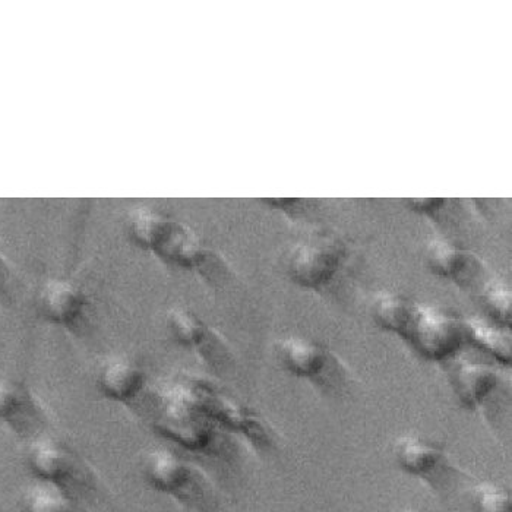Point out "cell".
Listing matches in <instances>:
<instances>
[{
    "label": "cell",
    "mask_w": 512,
    "mask_h": 512,
    "mask_svg": "<svg viewBox=\"0 0 512 512\" xmlns=\"http://www.w3.org/2000/svg\"><path fill=\"white\" fill-rule=\"evenodd\" d=\"M485 311L491 316L495 325L511 330L512 295L511 290L499 281H488L482 289Z\"/></svg>",
    "instance_id": "ac0fdd59"
},
{
    "label": "cell",
    "mask_w": 512,
    "mask_h": 512,
    "mask_svg": "<svg viewBox=\"0 0 512 512\" xmlns=\"http://www.w3.org/2000/svg\"><path fill=\"white\" fill-rule=\"evenodd\" d=\"M180 379L191 391L198 406L218 428H226L243 435L258 450H267L273 444L270 429L259 419L258 414L224 391L220 385L197 375H183Z\"/></svg>",
    "instance_id": "7a4b0ae2"
},
{
    "label": "cell",
    "mask_w": 512,
    "mask_h": 512,
    "mask_svg": "<svg viewBox=\"0 0 512 512\" xmlns=\"http://www.w3.org/2000/svg\"><path fill=\"white\" fill-rule=\"evenodd\" d=\"M395 463L404 473L422 480L436 492L450 488L458 470L444 445L422 435H403L395 439Z\"/></svg>",
    "instance_id": "52a82bcc"
},
{
    "label": "cell",
    "mask_w": 512,
    "mask_h": 512,
    "mask_svg": "<svg viewBox=\"0 0 512 512\" xmlns=\"http://www.w3.org/2000/svg\"><path fill=\"white\" fill-rule=\"evenodd\" d=\"M90 297L77 283L65 278L46 281L39 293V309L44 319L74 330L87 316Z\"/></svg>",
    "instance_id": "8fae6325"
},
{
    "label": "cell",
    "mask_w": 512,
    "mask_h": 512,
    "mask_svg": "<svg viewBox=\"0 0 512 512\" xmlns=\"http://www.w3.org/2000/svg\"><path fill=\"white\" fill-rule=\"evenodd\" d=\"M27 466L41 483L55 486L75 498L90 488L91 477L78 455L55 439L40 438L27 448Z\"/></svg>",
    "instance_id": "8992f818"
},
{
    "label": "cell",
    "mask_w": 512,
    "mask_h": 512,
    "mask_svg": "<svg viewBox=\"0 0 512 512\" xmlns=\"http://www.w3.org/2000/svg\"><path fill=\"white\" fill-rule=\"evenodd\" d=\"M274 355L281 369L296 378L308 379L319 388L340 387L346 369L338 356L319 341L305 337H284L274 344Z\"/></svg>",
    "instance_id": "5b68a950"
},
{
    "label": "cell",
    "mask_w": 512,
    "mask_h": 512,
    "mask_svg": "<svg viewBox=\"0 0 512 512\" xmlns=\"http://www.w3.org/2000/svg\"><path fill=\"white\" fill-rule=\"evenodd\" d=\"M346 259V248L338 240L319 237L297 243L287 256V274L299 286L321 289L330 283Z\"/></svg>",
    "instance_id": "9c48e42d"
},
{
    "label": "cell",
    "mask_w": 512,
    "mask_h": 512,
    "mask_svg": "<svg viewBox=\"0 0 512 512\" xmlns=\"http://www.w3.org/2000/svg\"><path fill=\"white\" fill-rule=\"evenodd\" d=\"M21 512H79L75 498L47 483H37L22 496Z\"/></svg>",
    "instance_id": "e0dca14e"
},
{
    "label": "cell",
    "mask_w": 512,
    "mask_h": 512,
    "mask_svg": "<svg viewBox=\"0 0 512 512\" xmlns=\"http://www.w3.org/2000/svg\"><path fill=\"white\" fill-rule=\"evenodd\" d=\"M39 416L36 403L24 385L14 379L0 376V422L14 431L25 432Z\"/></svg>",
    "instance_id": "5bb4252c"
},
{
    "label": "cell",
    "mask_w": 512,
    "mask_h": 512,
    "mask_svg": "<svg viewBox=\"0 0 512 512\" xmlns=\"http://www.w3.org/2000/svg\"><path fill=\"white\" fill-rule=\"evenodd\" d=\"M142 474L150 488L186 507L204 508L210 504L211 486L207 477L173 451L160 448L145 455Z\"/></svg>",
    "instance_id": "3957f363"
},
{
    "label": "cell",
    "mask_w": 512,
    "mask_h": 512,
    "mask_svg": "<svg viewBox=\"0 0 512 512\" xmlns=\"http://www.w3.org/2000/svg\"><path fill=\"white\" fill-rule=\"evenodd\" d=\"M463 327L466 341L472 343L477 350L493 357V360L501 365L511 366V330L488 324L477 318L464 319Z\"/></svg>",
    "instance_id": "9a60e30c"
},
{
    "label": "cell",
    "mask_w": 512,
    "mask_h": 512,
    "mask_svg": "<svg viewBox=\"0 0 512 512\" xmlns=\"http://www.w3.org/2000/svg\"><path fill=\"white\" fill-rule=\"evenodd\" d=\"M450 381L461 406L472 412L492 409L504 395V379L488 363L457 362Z\"/></svg>",
    "instance_id": "30bf717a"
},
{
    "label": "cell",
    "mask_w": 512,
    "mask_h": 512,
    "mask_svg": "<svg viewBox=\"0 0 512 512\" xmlns=\"http://www.w3.org/2000/svg\"><path fill=\"white\" fill-rule=\"evenodd\" d=\"M406 341L428 362H450L466 341L463 321L435 306L416 303Z\"/></svg>",
    "instance_id": "277c9868"
},
{
    "label": "cell",
    "mask_w": 512,
    "mask_h": 512,
    "mask_svg": "<svg viewBox=\"0 0 512 512\" xmlns=\"http://www.w3.org/2000/svg\"><path fill=\"white\" fill-rule=\"evenodd\" d=\"M473 512H512L510 489L493 482H480L470 493Z\"/></svg>",
    "instance_id": "d6986e66"
},
{
    "label": "cell",
    "mask_w": 512,
    "mask_h": 512,
    "mask_svg": "<svg viewBox=\"0 0 512 512\" xmlns=\"http://www.w3.org/2000/svg\"><path fill=\"white\" fill-rule=\"evenodd\" d=\"M400 512H422V511H417V510H404V511H400Z\"/></svg>",
    "instance_id": "ffe728a7"
},
{
    "label": "cell",
    "mask_w": 512,
    "mask_h": 512,
    "mask_svg": "<svg viewBox=\"0 0 512 512\" xmlns=\"http://www.w3.org/2000/svg\"><path fill=\"white\" fill-rule=\"evenodd\" d=\"M166 327L180 347L195 353L214 371H224L235 362L226 338L194 312L183 308L170 309L166 314Z\"/></svg>",
    "instance_id": "ba28073f"
},
{
    "label": "cell",
    "mask_w": 512,
    "mask_h": 512,
    "mask_svg": "<svg viewBox=\"0 0 512 512\" xmlns=\"http://www.w3.org/2000/svg\"><path fill=\"white\" fill-rule=\"evenodd\" d=\"M154 428L173 444L192 453L220 454L218 426L198 406L180 378L161 391Z\"/></svg>",
    "instance_id": "6da1fadb"
},
{
    "label": "cell",
    "mask_w": 512,
    "mask_h": 512,
    "mask_svg": "<svg viewBox=\"0 0 512 512\" xmlns=\"http://www.w3.org/2000/svg\"><path fill=\"white\" fill-rule=\"evenodd\" d=\"M426 265L435 276L453 280L461 287H470L483 276L485 267L480 258L448 240H432L425 249Z\"/></svg>",
    "instance_id": "4fadbf2b"
},
{
    "label": "cell",
    "mask_w": 512,
    "mask_h": 512,
    "mask_svg": "<svg viewBox=\"0 0 512 512\" xmlns=\"http://www.w3.org/2000/svg\"><path fill=\"white\" fill-rule=\"evenodd\" d=\"M416 303L390 292L378 293L372 300V316L376 324L388 333L406 341Z\"/></svg>",
    "instance_id": "2e32d148"
},
{
    "label": "cell",
    "mask_w": 512,
    "mask_h": 512,
    "mask_svg": "<svg viewBox=\"0 0 512 512\" xmlns=\"http://www.w3.org/2000/svg\"><path fill=\"white\" fill-rule=\"evenodd\" d=\"M96 384L100 394L107 400L131 404L147 388V372L129 357L113 356L101 363Z\"/></svg>",
    "instance_id": "7c38bea8"
}]
</instances>
